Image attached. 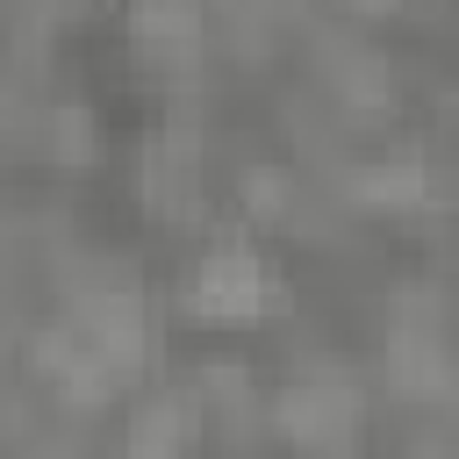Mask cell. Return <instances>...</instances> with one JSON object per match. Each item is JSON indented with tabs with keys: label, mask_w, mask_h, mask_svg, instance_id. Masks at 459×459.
<instances>
[{
	"label": "cell",
	"mask_w": 459,
	"mask_h": 459,
	"mask_svg": "<svg viewBox=\"0 0 459 459\" xmlns=\"http://www.w3.org/2000/svg\"><path fill=\"white\" fill-rule=\"evenodd\" d=\"M265 294H273V280H265V265H258L251 244H215L201 258V273H194V301L208 316H258Z\"/></svg>",
	"instance_id": "6da1fadb"
},
{
	"label": "cell",
	"mask_w": 459,
	"mask_h": 459,
	"mask_svg": "<svg viewBox=\"0 0 459 459\" xmlns=\"http://www.w3.org/2000/svg\"><path fill=\"white\" fill-rule=\"evenodd\" d=\"M280 423L301 437V445H330L344 423H351V394L344 387H294L280 402Z\"/></svg>",
	"instance_id": "7a4b0ae2"
},
{
	"label": "cell",
	"mask_w": 459,
	"mask_h": 459,
	"mask_svg": "<svg viewBox=\"0 0 459 459\" xmlns=\"http://www.w3.org/2000/svg\"><path fill=\"white\" fill-rule=\"evenodd\" d=\"M179 430H186V409L179 402H143L129 416V459H172L179 452Z\"/></svg>",
	"instance_id": "3957f363"
},
{
	"label": "cell",
	"mask_w": 459,
	"mask_h": 459,
	"mask_svg": "<svg viewBox=\"0 0 459 459\" xmlns=\"http://www.w3.org/2000/svg\"><path fill=\"white\" fill-rule=\"evenodd\" d=\"M416 186H423L416 165H373V172H359V194L366 201H409Z\"/></svg>",
	"instance_id": "277c9868"
}]
</instances>
